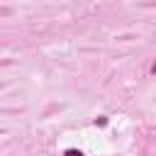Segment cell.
<instances>
[{"instance_id":"1","label":"cell","mask_w":156,"mask_h":156,"mask_svg":"<svg viewBox=\"0 0 156 156\" xmlns=\"http://www.w3.org/2000/svg\"><path fill=\"white\" fill-rule=\"evenodd\" d=\"M66 156H83V154H80V151H76V149H68V151H66Z\"/></svg>"}]
</instances>
